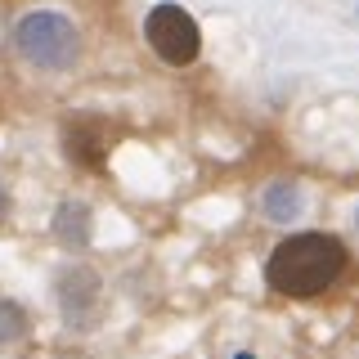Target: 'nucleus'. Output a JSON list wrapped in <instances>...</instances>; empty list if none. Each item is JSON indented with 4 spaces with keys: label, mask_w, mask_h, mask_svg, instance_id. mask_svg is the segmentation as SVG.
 I'll return each instance as SVG.
<instances>
[{
    "label": "nucleus",
    "mask_w": 359,
    "mask_h": 359,
    "mask_svg": "<svg viewBox=\"0 0 359 359\" xmlns=\"http://www.w3.org/2000/svg\"><path fill=\"white\" fill-rule=\"evenodd\" d=\"M346 269V247L332 233H292L269 252L265 278L283 297H319Z\"/></svg>",
    "instance_id": "nucleus-1"
},
{
    "label": "nucleus",
    "mask_w": 359,
    "mask_h": 359,
    "mask_svg": "<svg viewBox=\"0 0 359 359\" xmlns=\"http://www.w3.org/2000/svg\"><path fill=\"white\" fill-rule=\"evenodd\" d=\"M14 45H18L22 59L32 67H41V72H63V67H72L76 54H81L76 27L63 14H54V9H36V14L22 18L18 32H14Z\"/></svg>",
    "instance_id": "nucleus-2"
},
{
    "label": "nucleus",
    "mask_w": 359,
    "mask_h": 359,
    "mask_svg": "<svg viewBox=\"0 0 359 359\" xmlns=\"http://www.w3.org/2000/svg\"><path fill=\"white\" fill-rule=\"evenodd\" d=\"M144 36H149L157 59L171 63V67L194 63L198 50H202L198 22L189 18V9H180V5H157V9H149V18H144Z\"/></svg>",
    "instance_id": "nucleus-3"
},
{
    "label": "nucleus",
    "mask_w": 359,
    "mask_h": 359,
    "mask_svg": "<svg viewBox=\"0 0 359 359\" xmlns=\"http://www.w3.org/2000/svg\"><path fill=\"white\" fill-rule=\"evenodd\" d=\"M54 292H59V310L67 319V328H95L99 323V297H104V283H99V274L90 265H67L59 274V283H54Z\"/></svg>",
    "instance_id": "nucleus-4"
},
{
    "label": "nucleus",
    "mask_w": 359,
    "mask_h": 359,
    "mask_svg": "<svg viewBox=\"0 0 359 359\" xmlns=\"http://www.w3.org/2000/svg\"><path fill=\"white\" fill-rule=\"evenodd\" d=\"M90 233H95V216H90L86 202H63L59 211H54V238L63 247H72V252H81L90 243Z\"/></svg>",
    "instance_id": "nucleus-5"
},
{
    "label": "nucleus",
    "mask_w": 359,
    "mask_h": 359,
    "mask_svg": "<svg viewBox=\"0 0 359 359\" xmlns=\"http://www.w3.org/2000/svg\"><path fill=\"white\" fill-rule=\"evenodd\" d=\"M301 189L292 184V180H278V184H269L265 189V198H261V207H265V216L269 220H278V224H287V220H297L301 216Z\"/></svg>",
    "instance_id": "nucleus-6"
},
{
    "label": "nucleus",
    "mask_w": 359,
    "mask_h": 359,
    "mask_svg": "<svg viewBox=\"0 0 359 359\" xmlns=\"http://www.w3.org/2000/svg\"><path fill=\"white\" fill-rule=\"evenodd\" d=\"M63 144H67V157L81 162V166H99V162H104V153H108V144L99 140L90 126H67Z\"/></svg>",
    "instance_id": "nucleus-7"
},
{
    "label": "nucleus",
    "mask_w": 359,
    "mask_h": 359,
    "mask_svg": "<svg viewBox=\"0 0 359 359\" xmlns=\"http://www.w3.org/2000/svg\"><path fill=\"white\" fill-rule=\"evenodd\" d=\"M27 332H32L27 310H22L18 301H5V297H0V346H14V341H22Z\"/></svg>",
    "instance_id": "nucleus-8"
},
{
    "label": "nucleus",
    "mask_w": 359,
    "mask_h": 359,
    "mask_svg": "<svg viewBox=\"0 0 359 359\" xmlns=\"http://www.w3.org/2000/svg\"><path fill=\"white\" fill-rule=\"evenodd\" d=\"M5 216H9V194L0 189V220H5Z\"/></svg>",
    "instance_id": "nucleus-9"
},
{
    "label": "nucleus",
    "mask_w": 359,
    "mask_h": 359,
    "mask_svg": "<svg viewBox=\"0 0 359 359\" xmlns=\"http://www.w3.org/2000/svg\"><path fill=\"white\" fill-rule=\"evenodd\" d=\"M63 359H81V355H63Z\"/></svg>",
    "instance_id": "nucleus-10"
},
{
    "label": "nucleus",
    "mask_w": 359,
    "mask_h": 359,
    "mask_svg": "<svg viewBox=\"0 0 359 359\" xmlns=\"http://www.w3.org/2000/svg\"><path fill=\"white\" fill-rule=\"evenodd\" d=\"M238 359H252V355H238Z\"/></svg>",
    "instance_id": "nucleus-11"
},
{
    "label": "nucleus",
    "mask_w": 359,
    "mask_h": 359,
    "mask_svg": "<svg viewBox=\"0 0 359 359\" xmlns=\"http://www.w3.org/2000/svg\"><path fill=\"white\" fill-rule=\"evenodd\" d=\"M355 224H359V211H355Z\"/></svg>",
    "instance_id": "nucleus-12"
}]
</instances>
